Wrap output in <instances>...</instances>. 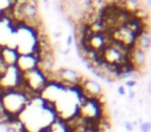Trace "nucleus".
Instances as JSON below:
<instances>
[{"label":"nucleus","instance_id":"nucleus-10","mask_svg":"<svg viewBox=\"0 0 151 132\" xmlns=\"http://www.w3.org/2000/svg\"><path fill=\"white\" fill-rule=\"evenodd\" d=\"M120 116V111H119V109H117V108H115V109H113V117L114 118H118Z\"/></svg>","mask_w":151,"mask_h":132},{"label":"nucleus","instance_id":"nucleus-6","mask_svg":"<svg viewBox=\"0 0 151 132\" xmlns=\"http://www.w3.org/2000/svg\"><path fill=\"white\" fill-rule=\"evenodd\" d=\"M123 124H124V128H125L127 131H132L134 130V125H132V122H129V121H124L123 122Z\"/></svg>","mask_w":151,"mask_h":132},{"label":"nucleus","instance_id":"nucleus-8","mask_svg":"<svg viewBox=\"0 0 151 132\" xmlns=\"http://www.w3.org/2000/svg\"><path fill=\"white\" fill-rule=\"evenodd\" d=\"M73 35H70V34H69V35L66 37V46H71V44H73Z\"/></svg>","mask_w":151,"mask_h":132},{"label":"nucleus","instance_id":"nucleus-5","mask_svg":"<svg viewBox=\"0 0 151 132\" xmlns=\"http://www.w3.org/2000/svg\"><path fill=\"white\" fill-rule=\"evenodd\" d=\"M136 86H137V81L136 80H128V81H126L125 87H127V88L132 89L134 87H136Z\"/></svg>","mask_w":151,"mask_h":132},{"label":"nucleus","instance_id":"nucleus-11","mask_svg":"<svg viewBox=\"0 0 151 132\" xmlns=\"http://www.w3.org/2000/svg\"><path fill=\"white\" fill-rule=\"evenodd\" d=\"M5 132H18V131L15 129V128L12 127V126H9V127H6V130H5Z\"/></svg>","mask_w":151,"mask_h":132},{"label":"nucleus","instance_id":"nucleus-4","mask_svg":"<svg viewBox=\"0 0 151 132\" xmlns=\"http://www.w3.org/2000/svg\"><path fill=\"white\" fill-rule=\"evenodd\" d=\"M150 122H142L140 124L141 132H149L150 131Z\"/></svg>","mask_w":151,"mask_h":132},{"label":"nucleus","instance_id":"nucleus-3","mask_svg":"<svg viewBox=\"0 0 151 132\" xmlns=\"http://www.w3.org/2000/svg\"><path fill=\"white\" fill-rule=\"evenodd\" d=\"M83 87H84V94H88L89 98H95V97H99L101 95L103 92V89H101V85L97 82L92 80H86L83 83ZM88 98V99H89Z\"/></svg>","mask_w":151,"mask_h":132},{"label":"nucleus","instance_id":"nucleus-2","mask_svg":"<svg viewBox=\"0 0 151 132\" xmlns=\"http://www.w3.org/2000/svg\"><path fill=\"white\" fill-rule=\"evenodd\" d=\"M20 55L21 54H20L18 50L9 49L7 46H3L2 50H1L0 56L3 59V61L6 63L7 66H14V65H17Z\"/></svg>","mask_w":151,"mask_h":132},{"label":"nucleus","instance_id":"nucleus-7","mask_svg":"<svg viewBox=\"0 0 151 132\" xmlns=\"http://www.w3.org/2000/svg\"><path fill=\"white\" fill-rule=\"evenodd\" d=\"M117 93L119 95H121V96H124L125 95V87L124 86H119L118 87V89H117Z\"/></svg>","mask_w":151,"mask_h":132},{"label":"nucleus","instance_id":"nucleus-9","mask_svg":"<svg viewBox=\"0 0 151 132\" xmlns=\"http://www.w3.org/2000/svg\"><path fill=\"white\" fill-rule=\"evenodd\" d=\"M62 34H63V32H53V34H52V36L54 38H56V39H58V38H60L61 36H62Z\"/></svg>","mask_w":151,"mask_h":132},{"label":"nucleus","instance_id":"nucleus-12","mask_svg":"<svg viewBox=\"0 0 151 132\" xmlns=\"http://www.w3.org/2000/svg\"><path fill=\"white\" fill-rule=\"evenodd\" d=\"M0 117H1V111H0Z\"/></svg>","mask_w":151,"mask_h":132},{"label":"nucleus","instance_id":"nucleus-1","mask_svg":"<svg viewBox=\"0 0 151 132\" xmlns=\"http://www.w3.org/2000/svg\"><path fill=\"white\" fill-rule=\"evenodd\" d=\"M59 76L60 81L63 83H66V85H77L80 84L81 76H79L78 72L73 69H69V68H59L57 71Z\"/></svg>","mask_w":151,"mask_h":132},{"label":"nucleus","instance_id":"nucleus-13","mask_svg":"<svg viewBox=\"0 0 151 132\" xmlns=\"http://www.w3.org/2000/svg\"><path fill=\"white\" fill-rule=\"evenodd\" d=\"M88 132H90V131H88Z\"/></svg>","mask_w":151,"mask_h":132}]
</instances>
